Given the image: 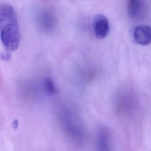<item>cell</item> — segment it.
I'll return each mask as SVG.
<instances>
[{
    "label": "cell",
    "instance_id": "obj_1",
    "mask_svg": "<svg viewBox=\"0 0 151 151\" xmlns=\"http://www.w3.org/2000/svg\"><path fill=\"white\" fill-rule=\"evenodd\" d=\"M0 37L5 47L15 51L19 46L20 34L14 8L6 4L0 6Z\"/></svg>",
    "mask_w": 151,
    "mask_h": 151
},
{
    "label": "cell",
    "instance_id": "obj_2",
    "mask_svg": "<svg viewBox=\"0 0 151 151\" xmlns=\"http://www.w3.org/2000/svg\"><path fill=\"white\" fill-rule=\"evenodd\" d=\"M92 24L96 37L99 39L105 38L109 31V22L107 18L104 15L97 14L94 16Z\"/></svg>",
    "mask_w": 151,
    "mask_h": 151
},
{
    "label": "cell",
    "instance_id": "obj_3",
    "mask_svg": "<svg viewBox=\"0 0 151 151\" xmlns=\"http://www.w3.org/2000/svg\"><path fill=\"white\" fill-rule=\"evenodd\" d=\"M133 35L137 44L146 45L150 42L151 31L150 27L147 25H140L136 27L133 30Z\"/></svg>",
    "mask_w": 151,
    "mask_h": 151
},
{
    "label": "cell",
    "instance_id": "obj_4",
    "mask_svg": "<svg viewBox=\"0 0 151 151\" xmlns=\"http://www.w3.org/2000/svg\"><path fill=\"white\" fill-rule=\"evenodd\" d=\"M55 19L52 11L49 9L42 10L40 12L38 17L39 24L41 28L45 31H51L55 25Z\"/></svg>",
    "mask_w": 151,
    "mask_h": 151
},
{
    "label": "cell",
    "instance_id": "obj_5",
    "mask_svg": "<svg viewBox=\"0 0 151 151\" xmlns=\"http://www.w3.org/2000/svg\"><path fill=\"white\" fill-rule=\"evenodd\" d=\"M142 2L139 0H129L127 4V11L130 17H135L140 12Z\"/></svg>",
    "mask_w": 151,
    "mask_h": 151
},
{
    "label": "cell",
    "instance_id": "obj_6",
    "mask_svg": "<svg viewBox=\"0 0 151 151\" xmlns=\"http://www.w3.org/2000/svg\"><path fill=\"white\" fill-rule=\"evenodd\" d=\"M44 88L45 92L50 96L54 95L57 93V88L53 80L50 77H46L44 80Z\"/></svg>",
    "mask_w": 151,
    "mask_h": 151
}]
</instances>
